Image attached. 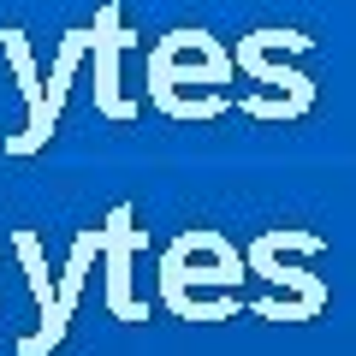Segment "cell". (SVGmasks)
I'll return each mask as SVG.
<instances>
[{"mask_svg":"<svg viewBox=\"0 0 356 356\" xmlns=\"http://www.w3.org/2000/svg\"><path fill=\"white\" fill-rule=\"evenodd\" d=\"M232 48L220 36H208V30L184 24L172 30V36L154 42L149 54V102L161 107L166 119H191V125H208V119L226 113V95H220V83H232Z\"/></svg>","mask_w":356,"mask_h":356,"instance_id":"cell-1","label":"cell"},{"mask_svg":"<svg viewBox=\"0 0 356 356\" xmlns=\"http://www.w3.org/2000/svg\"><path fill=\"white\" fill-rule=\"evenodd\" d=\"M315 36H303V30H280V24H267V30H250V36H238V54H232V72L255 77V83L267 89H280V102H291L297 113H309L315 107V77L297 72V65L273 60V54H303Z\"/></svg>","mask_w":356,"mask_h":356,"instance_id":"cell-2","label":"cell"},{"mask_svg":"<svg viewBox=\"0 0 356 356\" xmlns=\"http://www.w3.org/2000/svg\"><path fill=\"white\" fill-rule=\"evenodd\" d=\"M83 60H89V24H77V30H65V36H60V48H54L48 83H42V107L24 119V131H13V137L0 143V149L13 154V161H24V154L48 149L54 125H60V107H65V89H72V77H77V65H83Z\"/></svg>","mask_w":356,"mask_h":356,"instance_id":"cell-3","label":"cell"},{"mask_svg":"<svg viewBox=\"0 0 356 356\" xmlns=\"http://www.w3.org/2000/svg\"><path fill=\"white\" fill-rule=\"evenodd\" d=\"M131 30L119 24V0H102L95 6V24H89V54H95V113L107 119H131L137 107L119 95V54L131 48Z\"/></svg>","mask_w":356,"mask_h":356,"instance_id":"cell-4","label":"cell"},{"mask_svg":"<svg viewBox=\"0 0 356 356\" xmlns=\"http://www.w3.org/2000/svg\"><path fill=\"white\" fill-rule=\"evenodd\" d=\"M143 250V226H131V208L119 202L102 226V255H107V303L119 321H143V303L131 297V255Z\"/></svg>","mask_w":356,"mask_h":356,"instance_id":"cell-5","label":"cell"},{"mask_svg":"<svg viewBox=\"0 0 356 356\" xmlns=\"http://www.w3.org/2000/svg\"><path fill=\"white\" fill-rule=\"evenodd\" d=\"M13 250L24 255V273H30V285H36V303H42V332H30L24 339V356H42V350H54L60 344V285L48 280V267H42V243H36V232H18L13 238Z\"/></svg>","mask_w":356,"mask_h":356,"instance_id":"cell-6","label":"cell"},{"mask_svg":"<svg viewBox=\"0 0 356 356\" xmlns=\"http://www.w3.org/2000/svg\"><path fill=\"white\" fill-rule=\"evenodd\" d=\"M0 54H6V65H13V77H18V95H24V113H36L42 107V72H36V48H30V36L24 30H0Z\"/></svg>","mask_w":356,"mask_h":356,"instance_id":"cell-7","label":"cell"},{"mask_svg":"<svg viewBox=\"0 0 356 356\" xmlns=\"http://www.w3.org/2000/svg\"><path fill=\"white\" fill-rule=\"evenodd\" d=\"M250 267H255V273H267L273 285H291V291L303 297V309H321V303H327V285H321V280H309V273H297V267H285V261H280L273 250H267L261 238L250 243Z\"/></svg>","mask_w":356,"mask_h":356,"instance_id":"cell-8","label":"cell"},{"mask_svg":"<svg viewBox=\"0 0 356 356\" xmlns=\"http://www.w3.org/2000/svg\"><path fill=\"white\" fill-rule=\"evenodd\" d=\"M243 113H250V119H303L291 102H280V95H250V102H243Z\"/></svg>","mask_w":356,"mask_h":356,"instance_id":"cell-9","label":"cell"}]
</instances>
